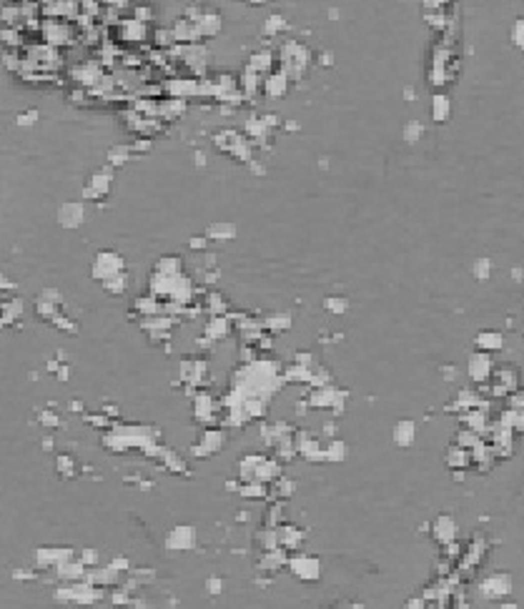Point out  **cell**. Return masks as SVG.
I'll use <instances>...</instances> for the list:
<instances>
[{
	"label": "cell",
	"instance_id": "cell-1",
	"mask_svg": "<svg viewBox=\"0 0 524 609\" xmlns=\"http://www.w3.org/2000/svg\"><path fill=\"white\" fill-rule=\"evenodd\" d=\"M80 221H83V208L78 206V203H68V206L60 208V224L66 228H76Z\"/></svg>",
	"mask_w": 524,
	"mask_h": 609
},
{
	"label": "cell",
	"instance_id": "cell-2",
	"mask_svg": "<svg viewBox=\"0 0 524 609\" xmlns=\"http://www.w3.org/2000/svg\"><path fill=\"white\" fill-rule=\"evenodd\" d=\"M476 344L482 346V348H499L502 346V336L496 334V331H482L479 336H476Z\"/></svg>",
	"mask_w": 524,
	"mask_h": 609
},
{
	"label": "cell",
	"instance_id": "cell-3",
	"mask_svg": "<svg viewBox=\"0 0 524 609\" xmlns=\"http://www.w3.org/2000/svg\"><path fill=\"white\" fill-rule=\"evenodd\" d=\"M328 308H346V298H326Z\"/></svg>",
	"mask_w": 524,
	"mask_h": 609
},
{
	"label": "cell",
	"instance_id": "cell-4",
	"mask_svg": "<svg viewBox=\"0 0 524 609\" xmlns=\"http://www.w3.org/2000/svg\"><path fill=\"white\" fill-rule=\"evenodd\" d=\"M409 130H412V133H409V140H416V138H419L422 126H419V123H409Z\"/></svg>",
	"mask_w": 524,
	"mask_h": 609
}]
</instances>
